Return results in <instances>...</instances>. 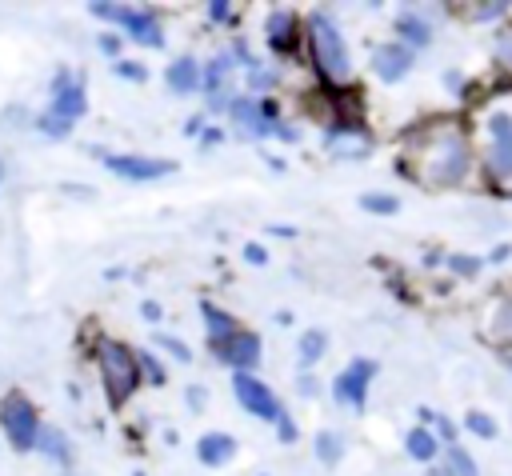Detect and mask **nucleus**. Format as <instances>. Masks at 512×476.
Segmentation results:
<instances>
[{"mask_svg": "<svg viewBox=\"0 0 512 476\" xmlns=\"http://www.w3.org/2000/svg\"><path fill=\"white\" fill-rule=\"evenodd\" d=\"M404 164L420 184L444 188L468 172V136L456 116H432L404 140Z\"/></svg>", "mask_w": 512, "mask_h": 476, "instance_id": "nucleus-1", "label": "nucleus"}, {"mask_svg": "<svg viewBox=\"0 0 512 476\" xmlns=\"http://www.w3.org/2000/svg\"><path fill=\"white\" fill-rule=\"evenodd\" d=\"M96 360H100V380H104V396L112 408H120L136 384H140V356L132 348H124L120 340H100L96 348Z\"/></svg>", "mask_w": 512, "mask_h": 476, "instance_id": "nucleus-2", "label": "nucleus"}, {"mask_svg": "<svg viewBox=\"0 0 512 476\" xmlns=\"http://www.w3.org/2000/svg\"><path fill=\"white\" fill-rule=\"evenodd\" d=\"M308 32H312V60H316V72L332 84H344L348 72H352V60H348V44L340 36V28L324 16V12H312L308 16Z\"/></svg>", "mask_w": 512, "mask_h": 476, "instance_id": "nucleus-3", "label": "nucleus"}, {"mask_svg": "<svg viewBox=\"0 0 512 476\" xmlns=\"http://www.w3.org/2000/svg\"><path fill=\"white\" fill-rule=\"evenodd\" d=\"M0 428H4V436H8V444H12V448L28 452V448L36 444V436H40L36 408H32L20 392H8V396H4V404H0Z\"/></svg>", "mask_w": 512, "mask_h": 476, "instance_id": "nucleus-4", "label": "nucleus"}, {"mask_svg": "<svg viewBox=\"0 0 512 476\" xmlns=\"http://www.w3.org/2000/svg\"><path fill=\"white\" fill-rule=\"evenodd\" d=\"M92 12L100 16V20H116V24H124L140 44H148V48H160L164 44V32H160V20L152 16V12H136V8H124V4H92Z\"/></svg>", "mask_w": 512, "mask_h": 476, "instance_id": "nucleus-5", "label": "nucleus"}, {"mask_svg": "<svg viewBox=\"0 0 512 476\" xmlns=\"http://www.w3.org/2000/svg\"><path fill=\"white\" fill-rule=\"evenodd\" d=\"M488 172L496 180L512 176V112L488 116Z\"/></svg>", "mask_w": 512, "mask_h": 476, "instance_id": "nucleus-6", "label": "nucleus"}, {"mask_svg": "<svg viewBox=\"0 0 512 476\" xmlns=\"http://www.w3.org/2000/svg\"><path fill=\"white\" fill-rule=\"evenodd\" d=\"M232 392H236L240 408H248L252 416H260V420H280V400H276V396H272V388H268V384H260L256 376L236 372V376H232Z\"/></svg>", "mask_w": 512, "mask_h": 476, "instance_id": "nucleus-7", "label": "nucleus"}, {"mask_svg": "<svg viewBox=\"0 0 512 476\" xmlns=\"http://www.w3.org/2000/svg\"><path fill=\"white\" fill-rule=\"evenodd\" d=\"M376 376V360H364V356H356L336 380H332V392H336V400H344V404H352V408H360L364 404V392H368V380Z\"/></svg>", "mask_w": 512, "mask_h": 476, "instance_id": "nucleus-8", "label": "nucleus"}, {"mask_svg": "<svg viewBox=\"0 0 512 476\" xmlns=\"http://www.w3.org/2000/svg\"><path fill=\"white\" fill-rule=\"evenodd\" d=\"M104 164L124 180H160L176 168L172 160H152V156H104Z\"/></svg>", "mask_w": 512, "mask_h": 476, "instance_id": "nucleus-9", "label": "nucleus"}, {"mask_svg": "<svg viewBox=\"0 0 512 476\" xmlns=\"http://www.w3.org/2000/svg\"><path fill=\"white\" fill-rule=\"evenodd\" d=\"M212 352H216L224 364H232V368L240 372V368H252V364L260 360V336L240 328L232 340H224V344H212Z\"/></svg>", "mask_w": 512, "mask_h": 476, "instance_id": "nucleus-10", "label": "nucleus"}, {"mask_svg": "<svg viewBox=\"0 0 512 476\" xmlns=\"http://www.w3.org/2000/svg\"><path fill=\"white\" fill-rule=\"evenodd\" d=\"M48 120H56V124H68L72 128V120L76 116H84V80H68L64 88H56L52 92V104H48V112H44Z\"/></svg>", "mask_w": 512, "mask_h": 476, "instance_id": "nucleus-11", "label": "nucleus"}, {"mask_svg": "<svg viewBox=\"0 0 512 476\" xmlns=\"http://www.w3.org/2000/svg\"><path fill=\"white\" fill-rule=\"evenodd\" d=\"M372 68H376L380 80L392 84V80H400V76L412 68V48L400 44V40H396V44H380V48L372 52Z\"/></svg>", "mask_w": 512, "mask_h": 476, "instance_id": "nucleus-12", "label": "nucleus"}, {"mask_svg": "<svg viewBox=\"0 0 512 476\" xmlns=\"http://www.w3.org/2000/svg\"><path fill=\"white\" fill-rule=\"evenodd\" d=\"M268 44H272L276 52H292V48H296V16H292L288 8H276V12L268 16Z\"/></svg>", "mask_w": 512, "mask_h": 476, "instance_id": "nucleus-13", "label": "nucleus"}, {"mask_svg": "<svg viewBox=\"0 0 512 476\" xmlns=\"http://www.w3.org/2000/svg\"><path fill=\"white\" fill-rule=\"evenodd\" d=\"M200 316H204V324H208V340H212V344H224V340H232V336L240 332V324H236L228 312H220L216 304H208V300H200Z\"/></svg>", "mask_w": 512, "mask_h": 476, "instance_id": "nucleus-14", "label": "nucleus"}, {"mask_svg": "<svg viewBox=\"0 0 512 476\" xmlns=\"http://www.w3.org/2000/svg\"><path fill=\"white\" fill-rule=\"evenodd\" d=\"M196 456H200L204 464H224V460H232V456H236V440H232V436H224V432H208V436H200Z\"/></svg>", "mask_w": 512, "mask_h": 476, "instance_id": "nucleus-15", "label": "nucleus"}, {"mask_svg": "<svg viewBox=\"0 0 512 476\" xmlns=\"http://www.w3.org/2000/svg\"><path fill=\"white\" fill-rule=\"evenodd\" d=\"M196 84H200L196 60H192V56H180V60L168 68V88H172V92H192Z\"/></svg>", "mask_w": 512, "mask_h": 476, "instance_id": "nucleus-16", "label": "nucleus"}, {"mask_svg": "<svg viewBox=\"0 0 512 476\" xmlns=\"http://www.w3.org/2000/svg\"><path fill=\"white\" fill-rule=\"evenodd\" d=\"M404 444H408V456H412V460H424V464H428V460L440 452V440H436L428 428H412Z\"/></svg>", "mask_w": 512, "mask_h": 476, "instance_id": "nucleus-17", "label": "nucleus"}, {"mask_svg": "<svg viewBox=\"0 0 512 476\" xmlns=\"http://www.w3.org/2000/svg\"><path fill=\"white\" fill-rule=\"evenodd\" d=\"M36 444H40V448H44V456H52L56 464H68V456H72V452H68V440H64V432H60V428H44V424H40Z\"/></svg>", "mask_w": 512, "mask_h": 476, "instance_id": "nucleus-18", "label": "nucleus"}, {"mask_svg": "<svg viewBox=\"0 0 512 476\" xmlns=\"http://www.w3.org/2000/svg\"><path fill=\"white\" fill-rule=\"evenodd\" d=\"M328 152H336V156H364L368 152V140L364 136H356V132H332L328 136Z\"/></svg>", "mask_w": 512, "mask_h": 476, "instance_id": "nucleus-19", "label": "nucleus"}, {"mask_svg": "<svg viewBox=\"0 0 512 476\" xmlns=\"http://www.w3.org/2000/svg\"><path fill=\"white\" fill-rule=\"evenodd\" d=\"M488 328H492L496 344H512V296H508V300H500V304L492 308V320H488Z\"/></svg>", "mask_w": 512, "mask_h": 476, "instance_id": "nucleus-20", "label": "nucleus"}, {"mask_svg": "<svg viewBox=\"0 0 512 476\" xmlns=\"http://www.w3.org/2000/svg\"><path fill=\"white\" fill-rule=\"evenodd\" d=\"M396 32H400V40H408V44H428V40H432V28H428L420 16H412V12H404V16L396 20Z\"/></svg>", "mask_w": 512, "mask_h": 476, "instance_id": "nucleus-21", "label": "nucleus"}, {"mask_svg": "<svg viewBox=\"0 0 512 476\" xmlns=\"http://www.w3.org/2000/svg\"><path fill=\"white\" fill-rule=\"evenodd\" d=\"M324 348H328V336H324L320 328H308V332L300 336V364L312 368V364L324 356Z\"/></svg>", "mask_w": 512, "mask_h": 476, "instance_id": "nucleus-22", "label": "nucleus"}, {"mask_svg": "<svg viewBox=\"0 0 512 476\" xmlns=\"http://www.w3.org/2000/svg\"><path fill=\"white\" fill-rule=\"evenodd\" d=\"M360 204H364L368 212H380V216H392V212L400 208V200H396V196H384V192H372V196H360Z\"/></svg>", "mask_w": 512, "mask_h": 476, "instance_id": "nucleus-23", "label": "nucleus"}, {"mask_svg": "<svg viewBox=\"0 0 512 476\" xmlns=\"http://www.w3.org/2000/svg\"><path fill=\"white\" fill-rule=\"evenodd\" d=\"M464 428L476 432V436H484V440L496 436V424H492V416H484V412H468V416H464Z\"/></svg>", "mask_w": 512, "mask_h": 476, "instance_id": "nucleus-24", "label": "nucleus"}, {"mask_svg": "<svg viewBox=\"0 0 512 476\" xmlns=\"http://www.w3.org/2000/svg\"><path fill=\"white\" fill-rule=\"evenodd\" d=\"M448 464H452V476H476V464H472V456L464 452V448H448Z\"/></svg>", "mask_w": 512, "mask_h": 476, "instance_id": "nucleus-25", "label": "nucleus"}, {"mask_svg": "<svg viewBox=\"0 0 512 476\" xmlns=\"http://www.w3.org/2000/svg\"><path fill=\"white\" fill-rule=\"evenodd\" d=\"M156 344H160V348H168V352H172V356H176L180 364H188V360H192V348H188L184 340L168 336V332H156Z\"/></svg>", "mask_w": 512, "mask_h": 476, "instance_id": "nucleus-26", "label": "nucleus"}, {"mask_svg": "<svg viewBox=\"0 0 512 476\" xmlns=\"http://www.w3.org/2000/svg\"><path fill=\"white\" fill-rule=\"evenodd\" d=\"M224 76H228V56H216V60L208 64V72H204V84H208V92H216V88L224 84Z\"/></svg>", "mask_w": 512, "mask_h": 476, "instance_id": "nucleus-27", "label": "nucleus"}, {"mask_svg": "<svg viewBox=\"0 0 512 476\" xmlns=\"http://www.w3.org/2000/svg\"><path fill=\"white\" fill-rule=\"evenodd\" d=\"M316 456H320L324 464H332V460L340 456V440H336L332 432H320V436H316Z\"/></svg>", "mask_w": 512, "mask_h": 476, "instance_id": "nucleus-28", "label": "nucleus"}, {"mask_svg": "<svg viewBox=\"0 0 512 476\" xmlns=\"http://www.w3.org/2000/svg\"><path fill=\"white\" fill-rule=\"evenodd\" d=\"M452 272H460V276H476V272H480V260H476V256H452Z\"/></svg>", "mask_w": 512, "mask_h": 476, "instance_id": "nucleus-29", "label": "nucleus"}, {"mask_svg": "<svg viewBox=\"0 0 512 476\" xmlns=\"http://www.w3.org/2000/svg\"><path fill=\"white\" fill-rule=\"evenodd\" d=\"M420 416H424V420H432V424H436V432H440L444 440H452V436H456V424H452V420H444V416H432L428 408H424Z\"/></svg>", "mask_w": 512, "mask_h": 476, "instance_id": "nucleus-30", "label": "nucleus"}, {"mask_svg": "<svg viewBox=\"0 0 512 476\" xmlns=\"http://www.w3.org/2000/svg\"><path fill=\"white\" fill-rule=\"evenodd\" d=\"M116 72H120L124 80H144V76H148V72H144L136 60H120V64H116Z\"/></svg>", "mask_w": 512, "mask_h": 476, "instance_id": "nucleus-31", "label": "nucleus"}, {"mask_svg": "<svg viewBox=\"0 0 512 476\" xmlns=\"http://www.w3.org/2000/svg\"><path fill=\"white\" fill-rule=\"evenodd\" d=\"M140 372H148V380H152V384H160V380H164V372H160V364H156L152 356H140Z\"/></svg>", "mask_w": 512, "mask_h": 476, "instance_id": "nucleus-32", "label": "nucleus"}, {"mask_svg": "<svg viewBox=\"0 0 512 476\" xmlns=\"http://www.w3.org/2000/svg\"><path fill=\"white\" fill-rule=\"evenodd\" d=\"M208 16H212V20H228V16H232V4L212 0V4H208Z\"/></svg>", "mask_w": 512, "mask_h": 476, "instance_id": "nucleus-33", "label": "nucleus"}, {"mask_svg": "<svg viewBox=\"0 0 512 476\" xmlns=\"http://www.w3.org/2000/svg\"><path fill=\"white\" fill-rule=\"evenodd\" d=\"M244 260H248V264H264V260H268V252H264L260 244H244Z\"/></svg>", "mask_w": 512, "mask_h": 476, "instance_id": "nucleus-34", "label": "nucleus"}, {"mask_svg": "<svg viewBox=\"0 0 512 476\" xmlns=\"http://www.w3.org/2000/svg\"><path fill=\"white\" fill-rule=\"evenodd\" d=\"M276 424H280V440H296V428H292V420H288L284 412H280V420H276Z\"/></svg>", "mask_w": 512, "mask_h": 476, "instance_id": "nucleus-35", "label": "nucleus"}, {"mask_svg": "<svg viewBox=\"0 0 512 476\" xmlns=\"http://www.w3.org/2000/svg\"><path fill=\"white\" fill-rule=\"evenodd\" d=\"M100 52H112V56H116V52H120V40H116V36H100Z\"/></svg>", "mask_w": 512, "mask_h": 476, "instance_id": "nucleus-36", "label": "nucleus"}, {"mask_svg": "<svg viewBox=\"0 0 512 476\" xmlns=\"http://www.w3.org/2000/svg\"><path fill=\"white\" fill-rule=\"evenodd\" d=\"M272 80H276V76H268V72H260V68L252 72V84H256V88H264V84H272Z\"/></svg>", "mask_w": 512, "mask_h": 476, "instance_id": "nucleus-37", "label": "nucleus"}, {"mask_svg": "<svg viewBox=\"0 0 512 476\" xmlns=\"http://www.w3.org/2000/svg\"><path fill=\"white\" fill-rule=\"evenodd\" d=\"M300 392L312 396V392H316V380H312V376H300Z\"/></svg>", "mask_w": 512, "mask_h": 476, "instance_id": "nucleus-38", "label": "nucleus"}, {"mask_svg": "<svg viewBox=\"0 0 512 476\" xmlns=\"http://www.w3.org/2000/svg\"><path fill=\"white\" fill-rule=\"evenodd\" d=\"M144 316H148V320H156V316H160V304H152V300H148V304H144Z\"/></svg>", "mask_w": 512, "mask_h": 476, "instance_id": "nucleus-39", "label": "nucleus"}, {"mask_svg": "<svg viewBox=\"0 0 512 476\" xmlns=\"http://www.w3.org/2000/svg\"><path fill=\"white\" fill-rule=\"evenodd\" d=\"M428 476H452L448 468H428Z\"/></svg>", "mask_w": 512, "mask_h": 476, "instance_id": "nucleus-40", "label": "nucleus"}, {"mask_svg": "<svg viewBox=\"0 0 512 476\" xmlns=\"http://www.w3.org/2000/svg\"><path fill=\"white\" fill-rule=\"evenodd\" d=\"M132 476H144V472H132Z\"/></svg>", "mask_w": 512, "mask_h": 476, "instance_id": "nucleus-41", "label": "nucleus"}]
</instances>
